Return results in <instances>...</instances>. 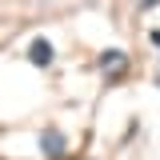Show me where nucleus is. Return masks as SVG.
Masks as SVG:
<instances>
[{"instance_id":"1","label":"nucleus","mask_w":160,"mask_h":160,"mask_svg":"<svg viewBox=\"0 0 160 160\" xmlns=\"http://www.w3.org/2000/svg\"><path fill=\"white\" fill-rule=\"evenodd\" d=\"M96 68H100L108 80H124V76H128V68H132V60H128L124 48H104L100 60H96Z\"/></svg>"},{"instance_id":"2","label":"nucleus","mask_w":160,"mask_h":160,"mask_svg":"<svg viewBox=\"0 0 160 160\" xmlns=\"http://www.w3.org/2000/svg\"><path fill=\"white\" fill-rule=\"evenodd\" d=\"M64 152H68V140L60 136L56 128H44L40 132V156L44 160H64Z\"/></svg>"},{"instance_id":"3","label":"nucleus","mask_w":160,"mask_h":160,"mask_svg":"<svg viewBox=\"0 0 160 160\" xmlns=\"http://www.w3.org/2000/svg\"><path fill=\"white\" fill-rule=\"evenodd\" d=\"M28 60H32L36 68H48V64L56 60V48H52L44 36H40V40H32V48H28Z\"/></svg>"},{"instance_id":"4","label":"nucleus","mask_w":160,"mask_h":160,"mask_svg":"<svg viewBox=\"0 0 160 160\" xmlns=\"http://www.w3.org/2000/svg\"><path fill=\"white\" fill-rule=\"evenodd\" d=\"M152 4H160V0H140V8H152Z\"/></svg>"},{"instance_id":"5","label":"nucleus","mask_w":160,"mask_h":160,"mask_svg":"<svg viewBox=\"0 0 160 160\" xmlns=\"http://www.w3.org/2000/svg\"><path fill=\"white\" fill-rule=\"evenodd\" d=\"M148 40H152V44H156V48H160V32H152V36H148Z\"/></svg>"},{"instance_id":"6","label":"nucleus","mask_w":160,"mask_h":160,"mask_svg":"<svg viewBox=\"0 0 160 160\" xmlns=\"http://www.w3.org/2000/svg\"><path fill=\"white\" fill-rule=\"evenodd\" d=\"M156 84H160V72H156Z\"/></svg>"}]
</instances>
